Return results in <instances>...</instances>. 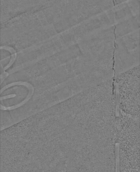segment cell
Here are the masks:
<instances>
[{"label":"cell","instance_id":"cell-1","mask_svg":"<svg viewBox=\"0 0 140 172\" xmlns=\"http://www.w3.org/2000/svg\"><path fill=\"white\" fill-rule=\"evenodd\" d=\"M119 110L140 119L139 65L115 75Z\"/></svg>","mask_w":140,"mask_h":172},{"label":"cell","instance_id":"cell-2","mask_svg":"<svg viewBox=\"0 0 140 172\" xmlns=\"http://www.w3.org/2000/svg\"><path fill=\"white\" fill-rule=\"evenodd\" d=\"M118 148H116V166H117V172H119V151Z\"/></svg>","mask_w":140,"mask_h":172}]
</instances>
